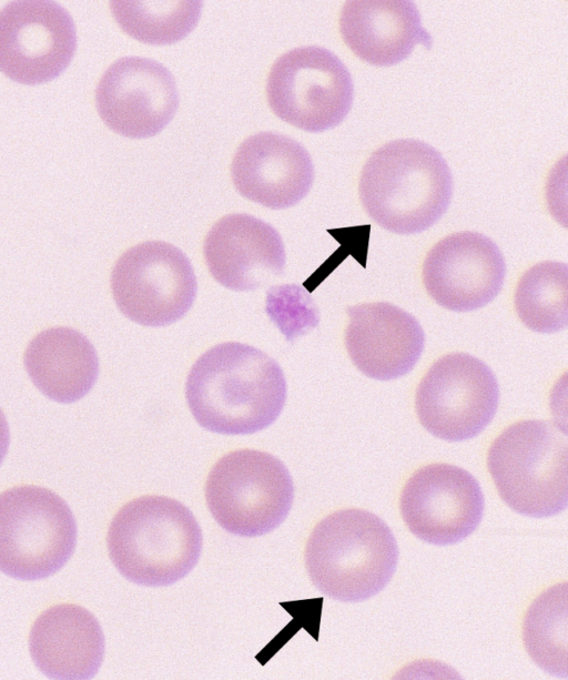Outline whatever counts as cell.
<instances>
[{
    "label": "cell",
    "mask_w": 568,
    "mask_h": 680,
    "mask_svg": "<svg viewBox=\"0 0 568 680\" xmlns=\"http://www.w3.org/2000/svg\"><path fill=\"white\" fill-rule=\"evenodd\" d=\"M358 193L366 213L396 234H416L447 211L453 177L444 156L416 139L378 148L363 166Z\"/></svg>",
    "instance_id": "cell-2"
},
{
    "label": "cell",
    "mask_w": 568,
    "mask_h": 680,
    "mask_svg": "<svg viewBox=\"0 0 568 680\" xmlns=\"http://www.w3.org/2000/svg\"><path fill=\"white\" fill-rule=\"evenodd\" d=\"M77 522L68 504L40 486L0 494V571L40 580L59 571L77 546Z\"/></svg>",
    "instance_id": "cell-6"
},
{
    "label": "cell",
    "mask_w": 568,
    "mask_h": 680,
    "mask_svg": "<svg viewBox=\"0 0 568 680\" xmlns=\"http://www.w3.org/2000/svg\"><path fill=\"white\" fill-rule=\"evenodd\" d=\"M210 512L226 531L257 537L277 528L288 515L294 485L286 466L273 455L239 449L220 458L205 484Z\"/></svg>",
    "instance_id": "cell-7"
},
{
    "label": "cell",
    "mask_w": 568,
    "mask_h": 680,
    "mask_svg": "<svg viewBox=\"0 0 568 680\" xmlns=\"http://www.w3.org/2000/svg\"><path fill=\"white\" fill-rule=\"evenodd\" d=\"M118 24L132 38L148 44H172L196 26L202 1H111Z\"/></svg>",
    "instance_id": "cell-23"
},
{
    "label": "cell",
    "mask_w": 568,
    "mask_h": 680,
    "mask_svg": "<svg viewBox=\"0 0 568 680\" xmlns=\"http://www.w3.org/2000/svg\"><path fill=\"white\" fill-rule=\"evenodd\" d=\"M506 274L504 256L489 237L477 232L447 235L427 253L423 282L442 307L468 312L490 303Z\"/></svg>",
    "instance_id": "cell-14"
},
{
    "label": "cell",
    "mask_w": 568,
    "mask_h": 680,
    "mask_svg": "<svg viewBox=\"0 0 568 680\" xmlns=\"http://www.w3.org/2000/svg\"><path fill=\"white\" fill-rule=\"evenodd\" d=\"M487 465L499 496L518 514L545 518L568 505V440L547 420H523L491 444Z\"/></svg>",
    "instance_id": "cell-5"
},
{
    "label": "cell",
    "mask_w": 568,
    "mask_h": 680,
    "mask_svg": "<svg viewBox=\"0 0 568 680\" xmlns=\"http://www.w3.org/2000/svg\"><path fill=\"white\" fill-rule=\"evenodd\" d=\"M567 583L542 592L524 620V642L534 662L555 677H567Z\"/></svg>",
    "instance_id": "cell-22"
},
{
    "label": "cell",
    "mask_w": 568,
    "mask_h": 680,
    "mask_svg": "<svg viewBox=\"0 0 568 680\" xmlns=\"http://www.w3.org/2000/svg\"><path fill=\"white\" fill-rule=\"evenodd\" d=\"M354 84L342 60L322 47H301L272 65L266 95L283 121L308 132L338 125L352 108Z\"/></svg>",
    "instance_id": "cell-8"
},
{
    "label": "cell",
    "mask_w": 568,
    "mask_h": 680,
    "mask_svg": "<svg viewBox=\"0 0 568 680\" xmlns=\"http://www.w3.org/2000/svg\"><path fill=\"white\" fill-rule=\"evenodd\" d=\"M203 253L214 280L233 291H253L280 276L285 248L280 233L250 214L219 220L205 236Z\"/></svg>",
    "instance_id": "cell-15"
},
{
    "label": "cell",
    "mask_w": 568,
    "mask_h": 680,
    "mask_svg": "<svg viewBox=\"0 0 568 680\" xmlns=\"http://www.w3.org/2000/svg\"><path fill=\"white\" fill-rule=\"evenodd\" d=\"M185 397L204 429L246 435L277 419L286 400V380L278 363L266 353L229 342L196 359L186 378Z\"/></svg>",
    "instance_id": "cell-1"
},
{
    "label": "cell",
    "mask_w": 568,
    "mask_h": 680,
    "mask_svg": "<svg viewBox=\"0 0 568 680\" xmlns=\"http://www.w3.org/2000/svg\"><path fill=\"white\" fill-rule=\"evenodd\" d=\"M516 312L526 327L556 333L568 324V266L546 261L527 270L515 293Z\"/></svg>",
    "instance_id": "cell-21"
},
{
    "label": "cell",
    "mask_w": 568,
    "mask_h": 680,
    "mask_svg": "<svg viewBox=\"0 0 568 680\" xmlns=\"http://www.w3.org/2000/svg\"><path fill=\"white\" fill-rule=\"evenodd\" d=\"M231 175L244 197L266 207L286 209L308 193L314 168L301 143L275 132H261L239 146Z\"/></svg>",
    "instance_id": "cell-16"
},
{
    "label": "cell",
    "mask_w": 568,
    "mask_h": 680,
    "mask_svg": "<svg viewBox=\"0 0 568 680\" xmlns=\"http://www.w3.org/2000/svg\"><path fill=\"white\" fill-rule=\"evenodd\" d=\"M75 49L73 19L59 3L12 1L0 10V71L10 79L50 81L69 65Z\"/></svg>",
    "instance_id": "cell-11"
},
{
    "label": "cell",
    "mask_w": 568,
    "mask_h": 680,
    "mask_svg": "<svg viewBox=\"0 0 568 680\" xmlns=\"http://www.w3.org/2000/svg\"><path fill=\"white\" fill-rule=\"evenodd\" d=\"M120 312L144 326H165L191 308L197 282L191 261L176 246L150 241L126 250L111 273Z\"/></svg>",
    "instance_id": "cell-9"
},
{
    "label": "cell",
    "mask_w": 568,
    "mask_h": 680,
    "mask_svg": "<svg viewBox=\"0 0 568 680\" xmlns=\"http://www.w3.org/2000/svg\"><path fill=\"white\" fill-rule=\"evenodd\" d=\"M95 103L103 122L134 139L154 136L173 119L179 93L173 74L160 62L124 57L101 77Z\"/></svg>",
    "instance_id": "cell-13"
},
{
    "label": "cell",
    "mask_w": 568,
    "mask_h": 680,
    "mask_svg": "<svg viewBox=\"0 0 568 680\" xmlns=\"http://www.w3.org/2000/svg\"><path fill=\"white\" fill-rule=\"evenodd\" d=\"M106 545L111 561L128 580L169 586L197 564L202 531L191 510L169 497L142 496L113 517Z\"/></svg>",
    "instance_id": "cell-3"
},
{
    "label": "cell",
    "mask_w": 568,
    "mask_h": 680,
    "mask_svg": "<svg viewBox=\"0 0 568 680\" xmlns=\"http://www.w3.org/2000/svg\"><path fill=\"white\" fill-rule=\"evenodd\" d=\"M24 366L40 392L63 404L84 397L99 375L92 343L79 331L65 326L36 335L24 352Z\"/></svg>",
    "instance_id": "cell-20"
},
{
    "label": "cell",
    "mask_w": 568,
    "mask_h": 680,
    "mask_svg": "<svg viewBox=\"0 0 568 680\" xmlns=\"http://www.w3.org/2000/svg\"><path fill=\"white\" fill-rule=\"evenodd\" d=\"M339 31L362 60L388 67L405 60L417 44L430 49L416 4L409 0H349L343 6Z\"/></svg>",
    "instance_id": "cell-19"
},
{
    "label": "cell",
    "mask_w": 568,
    "mask_h": 680,
    "mask_svg": "<svg viewBox=\"0 0 568 680\" xmlns=\"http://www.w3.org/2000/svg\"><path fill=\"white\" fill-rule=\"evenodd\" d=\"M399 507L412 534L423 541L446 546L474 532L483 518L485 499L479 483L467 470L432 464L406 481Z\"/></svg>",
    "instance_id": "cell-12"
},
{
    "label": "cell",
    "mask_w": 568,
    "mask_h": 680,
    "mask_svg": "<svg viewBox=\"0 0 568 680\" xmlns=\"http://www.w3.org/2000/svg\"><path fill=\"white\" fill-rule=\"evenodd\" d=\"M397 560L390 528L363 509H343L322 519L305 548V566L313 585L344 602L363 601L382 591Z\"/></svg>",
    "instance_id": "cell-4"
},
{
    "label": "cell",
    "mask_w": 568,
    "mask_h": 680,
    "mask_svg": "<svg viewBox=\"0 0 568 680\" xmlns=\"http://www.w3.org/2000/svg\"><path fill=\"white\" fill-rule=\"evenodd\" d=\"M29 651L50 679H91L104 657V636L97 618L72 603L52 606L34 621Z\"/></svg>",
    "instance_id": "cell-18"
},
{
    "label": "cell",
    "mask_w": 568,
    "mask_h": 680,
    "mask_svg": "<svg viewBox=\"0 0 568 680\" xmlns=\"http://www.w3.org/2000/svg\"><path fill=\"white\" fill-rule=\"evenodd\" d=\"M10 444V432L6 416L0 408V465L2 464Z\"/></svg>",
    "instance_id": "cell-24"
},
{
    "label": "cell",
    "mask_w": 568,
    "mask_h": 680,
    "mask_svg": "<svg viewBox=\"0 0 568 680\" xmlns=\"http://www.w3.org/2000/svg\"><path fill=\"white\" fill-rule=\"evenodd\" d=\"M347 313L345 346L364 375L390 380L414 368L423 353L425 335L413 315L387 302L351 306Z\"/></svg>",
    "instance_id": "cell-17"
},
{
    "label": "cell",
    "mask_w": 568,
    "mask_h": 680,
    "mask_svg": "<svg viewBox=\"0 0 568 680\" xmlns=\"http://www.w3.org/2000/svg\"><path fill=\"white\" fill-rule=\"evenodd\" d=\"M498 402L493 371L473 355L453 353L437 359L422 378L415 407L420 424L433 436L462 442L488 426Z\"/></svg>",
    "instance_id": "cell-10"
}]
</instances>
